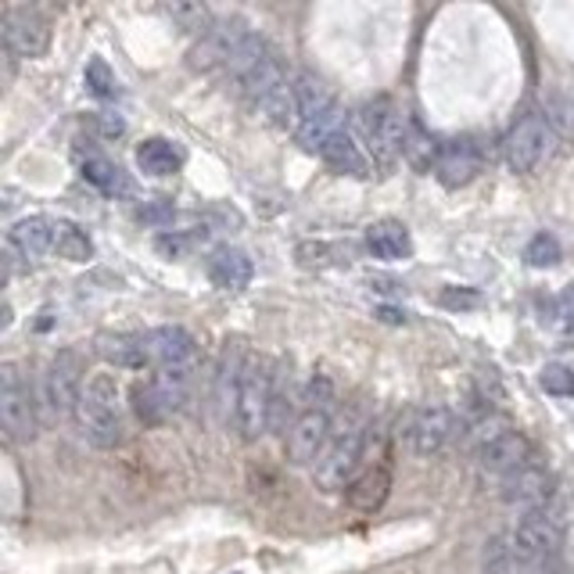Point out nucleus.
Instances as JSON below:
<instances>
[{"mask_svg": "<svg viewBox=\"0 0 574 574\" xmlns=\"http://www.w3.org/2000/svg\"><path fill=\"white\" fill-rule=\"evenodd\" d=\"M273 406H277V366L266 355H248L234 406V427L241 442H255L266 435L273 427Z\"/></svg>", "mask_w": 574, "mask_h": 574, "instance_id": "nucleus-1", "label": "nucleus"}, {"mask_svg": "<svg viewBox=\"0 0 574 574\" xmlns=\"http://www.w3.org/2000/svg\"><path fill=\"white\" fill-rule=\"evenodd\" d=\"M76 427L83 442H91L94 449H115L123 442V421H119V387L108 373H97L94 381H86L83 398L76 406Z\"/></svg>", "mask_w": 574, "mask_h": 574, "instance_id": "nucleus-2", "label": "nucleus"}, {"mask_svg": "<svg viewBox=\"0 0 574 574\" xmlns=\"http://www.w3.org/2000/svg\"><path fill=\"white\" fill-rule=\"evenodd\" d=\"M355 134L363 140V151L378 162H395L406 151V119L387 97L370 100L355 111Z\"/></svg>", "mask_w": 574, "mask_h": 574, "instance_id": "nucleus-3", "label": "nucleus"}, {"mask_svg": "<svg viewBox=\"0 0 574 574\" xmlns=\"http://www.w3.org/2000/svg\"><path fill=\"white\" fill-rule=\"evenodd\" d=\"M366 431L370 427H355V424L334 431L327 453L320 456V464H316V481H320V488H327V492H349V485L370 467Z\"/></svg>", "mask_w": 574, "mask_h": 574, "instance_id": "nucleus-4", "label": "nucleus"}, {"mask_svg": "<svg viewBox=\"0 0 574 574\" xmlns=\"http://www.w3.org/2000/svg\"><path fill=\"white\" fill-rule=\"evenodd\" d=\"M0 427H4L8 442L14 445L33 442L40 431L36 402L29 395V387L14 363H4V370H0Z\"/></svg>", "mask_w": 574, "mask_h": 574, "instance_id": "nucleus-5", "label": "nucleus"}, {"mask_svg": "<svg viewBox=\"0 0 574 574\" xmlns=\"http://www.w3.org/2000/svg\"><path fill=\"white\" fill-rule=\"evenodd\" d=\"M459 435V421L449 406H416L402 421V442L416 456H438L445 453Z\"/></svg>", "mask_w": 574, "mask_h": 574, "instance_id": "nucleus-6", "label": "nucleus"}, {"mask_svg": "<svg viewBox=\"0 0 574 574\" xmlns=\"http://www.w3.org/2000/svg\"><path fill=\"white\" fill-rule=\"evenodd\" d=\"M83 398V359L79 352L62 349L51 355L47 370H43V406L54 421L76 416V406Z\"/></svg>", "mask_w": 574, "mask_h": 574, "instance_id": "nucleus-7", "label": "nucleus"}, {"mask_svg": "<svg viewBox=\"0 0 574 574\" xmlns=\"http://www.w3.org/2000/svg\"><path fill=\"white\" fill-rule=\"evenodd\" d=\"M507 542L521 556L545 564V560L556 556L560 545H564V517L553 510V502L550 507L535 510V513H524L521 521H517V528L510 531Z\"/></svg>", "mask_w": 574, "mask_h": 574, "instance_id": "nucleus-8", "label": "nucleus"}, {"mask_svg": "<svg viewBox=\"0 0 574 574\" xmlns=\"http://www.w3.org/2000/svg\"><path fill=\"white\" fill-rule=\"evenodd\" d=\"M553 148V129H550V119H542V115H524V119H517L510 126L507 140H502V155H507V166L513 172H531L542 166V158L550 155Z\"/></svg>", "mask_w": 574, "mask_h": 574, "instance_id": "nucleus-9", "label": "nucleus"}, {"mask_svg": "<svg viewBox=\"0 0 574 574\" xmlns=\"http://www.w3.org/2000/svg\"><path fill=\"white\" fill-rule=\"evenodd\" d=\"M330 438H334V421H330L327 410H301L291 427H287L284 453L295 467L320 464V456L327 453Z\"/></svg>", "mask_w": 574, "mask_h": 574, "instance_id": "nucleus-10", "label": "nucleus"}, {"mask_svg": "<svg viewBox=\"0 0 574 574\" xmlns=\"http://www.w3.org/2000/svg\"><path fill=\"white\" fill-rule=\"evenodd\" d=\"M0 33L11 57H43L51 47V22L33 8H8Z\"/></svg>", "mask_w": 574, "mask_h": 574, "instance_id": "nucleus-11", "label": "nucleus"}, {"mask_svg": "<svg viewBox=\"0 0 574 574\" xmlns=\"http://www.w3.org/2000/svg\"><path fill=\"white\" fill-rule=\"evenodd\" d=\"M187 402V373H155L148 384L134 387V410L144 424H162Z\"/></svg>", "mask_w": 574, "mask_h": 574, "instance_id": "nucleus-12", "label": "nucleus"}, {"mask_svg": "<svg viewBox=\"0 0 574 574\" xmlns=\"http://www.w3.org/2000/svg\"><path fill=\"white\" fill-rule=\"evenodd\" d=\"M248 36L252 33L244 29L241 19H220V22H212L205 33H201V40L191 47V68H198V72L226 68L230 57H234V51Z\"/></svg>", "mask_w": 574, "mask_h": 574, "instance_id": "nucleus-13", "label": "nucleus"}, {"mask_svg": "<svg viewBox=\"0 0 574 574\" xmlns=\"http://www.w3.org/2000/svg\"><path fill=\"white\" fill-rule=\"evenodd\" d=\"M499 496L513 510L535 513V510L550 507V502H553V478H550V470H545V467L528 464L517 474H510V478H502Z\"/></svg>", "mask_w": 574, "mask_h": 574, "instance_id": "nucleus-14", "label": "nucleus"}, {"mask_svg": "<svg viewBox=\"0 0 574 574\" xmlns=\"http://www.w3.org/2000/svg\"><path fill=\"white\" fill-rule=\"evenodd\" d=\"M148 341V359L158 366V373H187L198 359V341L183 327H155Z\"/></svg>", "mask_w": 574, "mask_h": 574, "instance_id": "nucleus-15", "label": "nucleus"}, {"mask_svg": "<svg viewBox=\"0 0 574 574\" xmlns=\"http://www.w3.org/2000/svg\"><path fill=\"white\" fill-rule=\"evenodd\" d=\"M485 155L474 140H449L435 151V177L445 187H467L481 172Z\"/></svg>", "mask_w": 574, "mask_h": 574, "instance_id": "nucleus-16", "label": "nucleus"}, {"mask_svg": "<svg viewBox=\"0 0 574 574\" xmlns=\"http://www.w3.org/2000/svg\"><path fill=\"white\" fill-rule=\"evenodd\" d=\"M528 464H531V442L521 431H507V435H499L478 449V467L485 474H496V478H510V474H517Z\"/></svg>", "mask_w": 574, "mask_h": 574, "instance_id": "nucleus-17", "label": "nucleus"}, {"mask_svg": "<svg viewBox=\"0 0 574 574\" xmlns=\"http://www.w3.org/2000/svg\"><path fill=\"white\" fill-rule=\"evenodd\" d=\"M252 258L244 255L241 248H230V244H223V248H215L209 255V280L215 287H223V291H241V287L252 284Z\"/></svg>", "mask_w": 574, "mask_h": 574, "instance_id": "nucleus-18", "label": "nucleus"}, {"mask_svg": "<svg viewBox=\"0 0 574 574\" xmlns=\"http://www.w3.org/2000/svg\"><path fill=\"white\" fill-rule=\"evenodd\" d=\"M54 220H47V215H25V220H19L11 226V248L25 255V258H40L54 252Z\"/></svg>", "mask_w": 574, "mask_h": 574, "instance_id": "nucleus-19", "label": "nucleus"}, {"mask_svg": "<svg viewBox=\"0 0 574 574\" xmlns=\"http://www.w3.org/2000/svg\"><path fill=\"white\" fill-rule=\"evenodd\" d=\"M366 248L373 258H387V263H398V258L413 255V237L410 230L398 220H381L366 226Z\"/></svg>", "mask_w": 574, "mask_h": 574, "instance_id": "nucleus-20", "label": "nucleus"}, {"mask_svg": "<svg viewBox=\"0 0 574 574\" xmlns=\"http://www.w3.org/2000/svg\"><path fill=\"white\" fill-rule=\"evenodd\" d=\"M97 355L105 359L108 366H119V370H140L144 363H151L144 334H100Z\"/></svg>", "mask_w": 574, "mask_h": 574, "instance_id": "nucleus-21", "label": "nucleus"}, {"mask_svg": "<svg viewBox=\"0 0 574 574\" xmlns=\"http://www.w3.org/2000/svg\"><path fill=\"white\" fill-rule=\"evenodd\" d=\"M387 488H392V474H387L381 464H373L349 485V492H344V496H349V502L355 510L373 513L387 499Z\"/></svg>", "mask_w": 574, "mask_h": 574, "instance_id": "nucleus-22", "label": "nucleus"}, {"mask_svg": "<svg viewBox=\"0 0 574 574\" xmlns=\"http://www.w3.org/2000/svg\"><path fill=\"white\" fill-rule=\"evenodd\" d=\"M298 144L306 151H312V155H320L330 140H334L338 134H344V111H341V105H334V108H327L323 115H312V119H306V123H298Z\"/></svg>", "mask_w": 574, "mask_h": 574, "instance_id": "nucleus-23", "label": "nucleus"}, {"mask_svg": "<svg viewBox=\"0 0 574 574\" xmlns=\"http://www.w3.org/2000/svg\"><path fill=\"white\" fill-rule=\"evenodd\" d=\"M137 166L148 177H172L183 166V151L166 137H151L137 148Z\"/></svg>", "mask_w": 574, "mask_h": 574, "instance_id": "nucleus-24", "label": "nucleus"}, {"mask_svg": "<svg viewBox=\"0 0 574 574\" xmlns=\"http://www.w3.org/2000/svg\"><path fill=\"white\" fill-rule=\"evenodd\" d=\"M320 158L327 166H334L338 172H352V177H366V166H370L363 144H355V137L349 134V129L330 140L327 148L320 151Z\"/></svg>", "mask_w": 574, "mask_h": 574, "instance_id": "nucleus-25", "label": "nucleus"}, {"mask_svg": "<svg viewBox=\"0 0 574 574\" xmlns=\"http://www.w3.org/2000/svg\"><path fill=\"white\" fill-rule=\"evenodd\" d=\"M295 97H298V123L312 119V115H323L327 108H334V105H338L334 94H330L327 86H323L320 79H312V76H298V83H295Z\"/></svg>", "mask_w": 574, "mask_h": 574, "instance_id": "nucleus-26", "label": "nucleus"}, {"mask_svg": "<svg viewBox=\"0 0 574 574\" xmlns=\"http://www.w3.org/2000/svg\"><path fill=\"white\" fill-rule=\"evenodd\" d=\"M83 177H86V183H94L97 191H105V194H129L126 172L119 166H111L108 158H100V155L86 158V162H83Z\"/></svg>", "mask_w": 574, "mask_h": 574, "instance_id": "nucleus-27", "label": "nucleus"}, {"mask_svg": "<svg viewBox=\"0 0 574 574\" xmlns=\"http://www.w3.org/2000/svg\"><path fill=\"white\" fill-rule=\"evenodd\" d=\"M269 54H273V51L266 47V40L252 33V36L244 40L241 47L234 51V57H230V65H226V76L234 79V83H244V79H248L252 72L258 68V65L266 62Z\"/></svg>", "mask_w": 574, "mask_h": 574, "instance_id": "nucleus-28", "label": "nucleus"}, {"mask_svg": "<svg viewBox=\"0 0 574 574\" xmlns=\"http://www.w3.org/2000/svg\"><path fill=\"white\" fill-rule=\"evenodd\" d=\"M54 252L68 258V263H86L94 255V241L86 237V230H79L76 223H62L54 226Z\"/></svg>", "mask_w": 574, "mask_h": 574, "instance_id": "nucleus-29", "label": "nucleus"}, {"mask_svg": "<svg viewBox=\"0 0 574 574\" xmlns=\"http://www.w3.org/2000/svg\"><path fill=\"white\" fill-rule=\"evenodd\" d=\"M488 574H542V564L521 556L510 542H496L488 553Z\"/></svg>", "mask_w": 574, "mask_h": 574, "instance_id": "nucleus-30", "label": "nucleus"}, {"mask_svg": "<svg viewBox=\"0 0 574 574\" xmlns=\"http://www.w3.org/2000/svg\"><path fill=\"white\" fill-rule=\"evenodd\" d=\"M86 91L100 100L119 94V79H115V72L108 68L105 57H91V62H86Z\"/></svg>", "mask_w": 574, "mask_h": 574, "instance_id": "nucleus-31", "label": "nucleus"}, {"mask_svg": "<svg viewBox=\"0 0 574 574\" xmlns=\"http://www.w3.org/2000/svg\"><path fill=\"white\" fill-rule=\"evenodd\" d=\"M524 258H528V266H535V269H550V266L560 263V258H564V252H560V241H556L553 234H535V237L528 241Z\"/></svg>", "mask_w": 574, "mask_h": 574, "instance_id": "nucleus-32", "label": "nucleus"}, {"mask_svg": "<svg viewBox=\"0 0 574 574\" xmlns=\"http://www.w3.org/2000/svg\"><path fill=\"white\" fill-rule=\"evenodd\" d=\"M162 11H166V19H172L180 29H187V33H205L212 25V14L205 4H169Z\"/></svg>", "mask_w": 574, "mask_h": 574, "instance_id": "nucleus-33", "label": "nucleus"}, {"mask_svg": "<svg viewBox=\"0 0 574 574\" xmlns=\"http://www.w3.org/2000/svg\"><path fill=\"white\" fill-rule=\"evenodd\" d=\"M539 384L545 387V395L567 398V395H574V370L567 363H545L539 373Z\"/></svg>", "mask_w": 574, "mask_h": 574, "instance_id": "nucleus-34", "label": "nucleus"}, {"mask_svg": "<svg viewBox=\"0 0 574 574\" xmlns=\"http://www.w3.org/2000/svg\"><path fill=\"white\" fill-rule=\"evenodd\" d=\"M172 215H177V205L169 198H148L144 205H137V220L148 226H169Z\"/></svg>", "mask_w": 574, "mask_h": 574, "instance_id": "nucleus-35", "label": "nucleus"}, {"mask_svg": "<svg viewBox=\"0 0 574 574\" xmlns=\"http://www.w3.org/2000/svg\"><path fill=\"white\" fill-rule=\"evenodd\" d=\"M481 301L478 291H456V287H445L442 291V306L445 309H474Z\"/></svg>", "mask_w": 574, "mask_h": 574, "instance_id": "nucleus-36", "label": "nucleus"}, {"mask_svg": "<svg viewBox=\"0 0 574 574\" xmlns=\"http://www.w3.org/2000/svg\"><path fill=\"white\" fill-rule=\"evenodd\" d=\"M155 248L162 252V255H169V258H180L187 248H191V237H183V234H162L155 241Z\"/></svg>", "mask_w": 574, "mask_h": 574, "instance_id": "nucleus-37", "label": "nucleus"}, {"mask_svg": "<svg viewBox=\"0 0 574 574\" xmlns=\"http://www.w3.org/2000/svg\"><path fill=\"white\" fill-rule=\"evenodd\" d=\"M556 316H560V323H564L567 330H574V284L560 291V298H556Z\"/></svg>", "mask_w": 574, "mask_h": 574, "instance_id": "nucleus-38", "label": "nucleus"}]
</instances>
